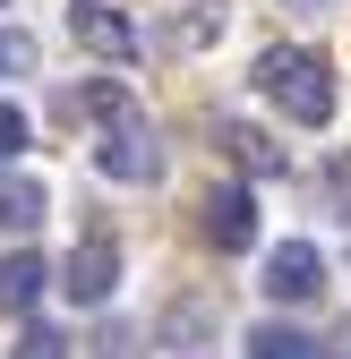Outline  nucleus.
<instances>
[{"label":"nucleus","instance_id":"obj_1","mask_svg":"<svg viewBox=\"0 0 351 359\" xmlns=\"http://www.w3.org/2000/svg\"><path fill=\"white\" fill-rule=\"evenodd\" d=\"M257 95H266L283 120H300V128H326L334 120V77H326L317 52H300V43L257 52Z\"/></svg>","mask_w":351,"mask_h":359},{"label":"nucleus","instance_id":"obj_2","mask_svg":"<svg viewBox=\"0 0 351 359\" xmlns=\"http://www.w3.org/2000/svg\"><path fill=\"white\" fill-rule=\"evenodd\" d=\"M95 171L146 189V180H163V137H154L138 111H120V120H103V137H95Z\"/></svg>","mask_w":351,"mask_h":359},{"label":"nucleus","instance_id":"obj_3","mask_svg":"<svg viewBox=\"0 0 351 359\" xmlns=\"http://www.w3.org/2000/svg\"><path fill=\"white\" fill-rule=\"evenodd\" d=\"M60 291L77 299V308H103L112 291H120V248L95 231V240H77L69 248V265H60Z\"/></svg>","mask_w":351,"mask_h":359},{"label":"nucleus","instance_id":"obj_4","mask_svg":"<svg viewBox=\"0 0 351 359\" xmlns=\"http://www.w3.org/2000/svg\"><path fill=\"white\" fill-rule=\"evenodd\" d=\"M326 291V257L309 248V240H283L274 257H266V299H283V308H309Z\"/></svg>","mask_w":351,"mask_h":359},{"label":"nucleus","instance_id":"obj_5","mask_svg":"<svg viewBox=\"0 0 351 359\" xmlns=\"http://www.w3.org/2000/svg\"><path fill=\"white\" fill-rule=\"evenodd\" d=\"M69 34L95 60H138V26H128L120 9H103V0H69Z\"/></svg>","mask_w":351,"mask_h":359},{"label":"nucleus","instance_id":"obj_6","mask_svg":"<svg viewBox=\"0 0 351 359\" xmlns=\"http://www.w3.org/2000/svg\"><path fill=\"white\" fill-rule=\"evenodd\" d=\"M197 214H206V240L223 248V257H240V248L257 240V197H249V189H206Z\"/></svg>","mask_w":351,"mask_h":359},{"label":"nucleus","instance_id":"obj_7","mask_svg":"<svg viewBox=\"0 0 351 359\" xmlns=\"http://www.w3.org/2000/svg\"><path fill=\"white\" fill-rule=\"evenodd\" d=\"M214 146H223L249 180H283V146L266 137V128H249V120H223V128H214Z\"/></svg>","mask_w":351,"mask_h":359},{"label":"nucleus","instance_id":"obj_8","mask_svg":"<svg viewBox=\"0 0 351 359\" xmlns=\"http://www.w3.org/2000/svg\"><path fill=\"white\" fill-rule=\"evenodd\" d=\"M43 283H52V265H43L34 248H18V257H0V308H9V317H26V308L43 299Z\"/></svg>","mask_w":351,"mask_h":359},{"label":"nucleus","instance_id":"obj_9","mask_svg":"<svg viewBox=\"0 0 351 359\" xmlns=\"http://www.w3.org/2000/svg\"><path fill=\"white\" fill-rule=\"evenodd\" d=\"M60 111H69V120H120V111H138V103H128V86L95 77V86H69V95H60Z\"/></svg>","mask_w":351,"mask_h":359},{"label":"nucleus","instance_id":"obj_10","mask_svg":"<svg viewBox=\"0 0 351 359\" xmlns=\"http://www.w3.org/2000/svg\"><path fill=\"white\" fill-rule=\"evenodd\" d=\"M249 359H317V342L283 317H266V325H249Z\"/></svg>","mask_w":351,"mask_h":359},{"label":"nucleus","instance_id":"obj_11","mask_svg":"<svg viewBox=\"0 0 351 359\" xmlns=\"http://www.w3.org/2000/svg\"><path fill=\"white\" fill-rule=\"evenodd\" d=\"M43 222V180H0V231H34Z\"/></svg>","mask_w":351,"mask_h":359},{"label":"nucleus","instance_id":"obj_12","mask_svg":"<svg viewBox=\"0 0 351 359\" xmlns=\"http://www.w3.org/2000/svg\"><path fill=\"white\" fill-rule=\"evenodd\" d=\"M214 34H223V0H189V18H171V43H180V52H197Z\"/></svg>","mask_w":351,"mask_h":359},{"label":"nucleus","instance_id":"obj_13","mask_svg":"<svg viewBox=\"0 0 351 359\" xmlns=\"http://www.w3.org/2000/svg\"><path fill=\"white\" fill-rule=\"evenodd\" d=\"M9 77H34V34L0 26V86H9Z\"/></svg>","mask_w":351,"mask_h":359},{"label":"nucleus","instance_id":"obj_14","mask_svg":"<svg viewBox=\"0 0 351 359\" xmlns=\"http://www.w3.org/2000/svg\"><path fill=\"white\" fill-rule=\"evenodd\" d=\"M9 359H69V342H60V334H52V325H26V334H18V351H9Z\"/></svg>","mask_w":351,"mask_h":359},{"label":"nucleus","instance_id":"obj_15","mask_svg":"<svg viewBox=\"0 0 351 359\" xmlns=\"http://www.w3.org/2000/svg\"><path fill=\"white\" fill-rule=\"evenodd\" d=\"M18 154H26V111L0 103V163H18Z\"/></svg>","mask_w":351,"mask_h":359},{"label":"nucleus","instance_id":"obj_16","mask_svg":"<svg viewBox=\"0 0 351 359\" xmlns=\"http://www.w3.org/2000/svg\"><path fill=\"white\" fill-rule=\"evenodd\" d=\"M95 359H138V334H128V325H103V342H95Z\"/></svg>","mask_w":351,"mask_h":359},{"label":"nucleus","instance_id":"obj_17","mask_svg":"<svg viewBox=\"0 0 351 359\" xmlns=\"http://www.w3.org/2000/svg\"><path fill=\"white\" fill-rule=\"evenodd\" d=\"M334 197H343V222H351V163H334Z\"/></svg>","mask_w":351,"mask_h":359},{"label":"nucleus","instance_id":"obj_18","mask_svg":"<svg viewBox=\"0 0 351 359\" xmlns=\"http://www.w3.org/2000/svg\"><path fill=\"white\" fill-rule=\"evenodd\" d=\"M283 9H291V18H317V9H334V0H283Z\"/></svg>","mask_w":351,"mask_h":359},{"label":"nucleus","instance_id":"obj_19","mask_svg":"<svg viewBox=\"0 0 351 359\" xmlns=\"http://www.w3.org/2000/svg\"><path fill=\"white\" fill-rule=\"evenodd\" d=\"M326 359H351V334H343V342H334V351H326Z\"/></svg>","mask_w":351,"mask_h":359}]
</instances>
